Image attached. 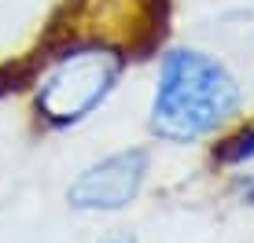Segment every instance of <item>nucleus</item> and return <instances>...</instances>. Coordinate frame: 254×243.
<instances>
[{
	"label": "nucleus",
	"instance_id": "1",
	"mask_svg": "<svg viewBox=\"0 0 254 243\" xmlns=\"http://www.w3.org/2000/svg\"><path fill=\"white\" fill-rule=\"evenodd\" d=\"M37 74L26 92V107L37 129L66 133L100 115L122 89L136 56L115 33L77 30L48 22L37 37Z\"/></svg>",
	"mask_w": 254,
	"mask_h": 243
},
{
	"label": "nucleus",
	"instance_id": "2",
	"mask_svg": "<svg viewBox=\"0 0 254 243\" xmlns=\"http://www.w3.org/2000/svg\"><path fill=\"white\" fill-rule=\"evenodd\" d=\"M243 85L225 59L195 45H162L147 100V133L159 144L191 147L240 118Z\"/></svg>",
	"mask_w": 254,
	"mask_h": 243
},
{
	"label": "nucleus",
	"instance_id": "3",
	"mask_svg": "<svg viewBox=\"0 0 254 243\" xmlns=\"http://www.w3.org/2000/svg\"><path fill=\"white\" fill-rule=\"evenodd\" d=\"M147 177H151V151L144 144L111 151L89 162L66 188L70 210L81 214H122L140 199Z\"/></svg>",
	"mask_w": 254,
	"mask_h": 243
},
{
	"label": "nucleus",
	"instance_id": "4",
	"mask_svg": "<svg viewBox=\"0 0 254 243\" xmlns=\"http://www.w3.org/2000/svg\"><path fill=\"white\" fill-rule=\"evenodd\" d=\"M33 74H37V56H33V48L0 59V103L15 100V96H26L30 85H33Z\"/></svg>",
	"mask_w": 254,
	"mask_h": 243
},
{
	"label": "nucleus",
	"instance_id": "5",
	"mask_svg": "<svg viewBox=\"0 0 254 243\" xmlns=\"http://www.w3.org/2000/svg\"><path fill=\"white\" fill-rule=\"evenodd\" d=\"M251 159H254V125H243L240 133L214 144V162H221V166H243Z\"/></svg>",
	"mask_w": 254,
	"mask_h": 243
},
{
	"label": "nucleus",
	"instance_id": "6",
	"mask_svg": "<svg viewBox=\"0 0 254 243\" xmlns=\"http://www.w3.org/2000/svg\"><path fill=\"white\" fill-rule=\"evenodd\" d=\"M103 243H133V240H103Z\"/></svg>",
	"mask_w": 254,
	"mask_h": 243
}]
</instances>
